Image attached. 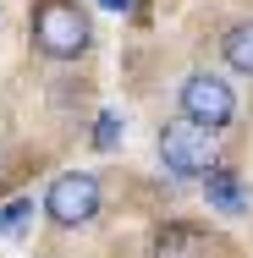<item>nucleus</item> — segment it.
<instances>
[{"label":"nucleus","mask_w":253,"mask_h":258,"mask_svg":"<svg viewBox=\"0 0 253 258\" xmlns=\"http://www.w3.org/2000/svg\"><path fill=\"white\" fill-rule=\"evenodd\" d=\"M154 258H209V236L198 225H160L154 231Z\"/></svg>","instance_id":"obj_6"},{"label":"nucleus","mask_w":253,"mask_h":258,"mask_svg":"<svg viewBox=\"0 0 253 258\" xmlns=\"http://www.w3.org/2000/svg\"><path fill=\"white\" fill-rule=\"evenodd\" d=\"M28 33H33V50L50 55V60H77L94 39L77 0H39L33 17H28Z\"/></svg>","instance_id":"obj_1"},{"label":"nucleus","mask_w":253,"mask_h":258,"mask_svg":"<svg viewBox=\"0 0 253 258\" xmlns=\"http://www.w3.org/2000/svg\"><path fill=\"white\" fill-rule=\"evenodd\" d=\"M44 214H50L55 225H88L94 214H99V181L88 176V170H66V176H55L50 192H44Z\"/></svg>","instance_id":"obj_3"},{"label":"nucleus","mask_w":253,"mask_h":258,"mask_svg":"<svg viewBox=\"0 0 253 258\" xmlns=\"http://www.w3.org/2000/svg\"><path fill=\"white\" fill-rule=\"evenodd\" d=\"M220 50H226V66H231V72L253 77V22H237V28H226Z\"/></svg>","instance_id":"obj_7"},{"label":"nucleus","mask_w":253,"mask_h":258,"mask_svg":"<svg viewBox=\"0 0 253 258\" xmlns=\"http://www.w3.org/2000/svg\"><path fill=\"white\" fill-rule=\"evenodd\" d=\"M99 6H110V11H127V6H132V0H99Z\"/></svg>","instance_id":"obj_10"},{"label":"nucleus","mask_w":253,"mask_h":258,"mask_svg":"<svg viewBox=\"0 0 253 258\" xmlns=\"http://www.w3.org/2000/svg\"><path fill=\"white\" fill-rule=\"evenodd\" d=\"M160 159H165L171 176H182V181H204V176L215 170V132L182 115V121L160 126Z\"/></svg>","instance_id":"obj_2"},{"label":"nucleus","mask_w":253,"mask_h":258,"mask_svg":"<svg viewBox=\"0 0 253 258\" xmlns=\"http://www.w3.org/2000/svg\"><path fill=\"white\" fill-rule=\"evenodd\" d=\"M182 115L198 121V126H209V132L231 126V115H237V94H231V83H220L215 72H193V77L182 83Z\"/></svg>","instance_id":"obj_4"},{"label":"nucleus","mask_w":253,"mask_h":258,"mask_svg":"<svg viewBox=\"0 0 253 258\" xmlns=\"http://www.w3.org/2000/svg\"><path fill=\"white\" fill-rule=\"evenodd\" d=\"M116 138H121V115L105 110L99 121H94V143H99V149H116Z\"/></svg>","instance_id":"obj_9"},{"label":"nucleus","mask_w":253,"mask_h":258,"mask_svg":"<svg viewBox=\"0 0 253 258\" xmlns=\"http://www.w3.org/2000/svg\"><path fill=\"white\" fill-rule=\"evenodd\" d=\"M204 192H209V209H220V214H248V187L231 165H215L204 176Z\"/></svg>","instance_id":"obj_5"},{"label":"nucleus","mask_w":253,"mask_h":258,"mask_svg":"<svg viewBox=\"0 0 253 258\" xmlns=\"http://www.w3.org/2000/svg\"><path fill=\"white\" fill-rule=\"evenodd\" d=\"M28 214H33V198H11V204L0 209V231H6L11 242H17V236L28 231Z\"/></svg>","instance_id":"obj_8"}]
</instances>
